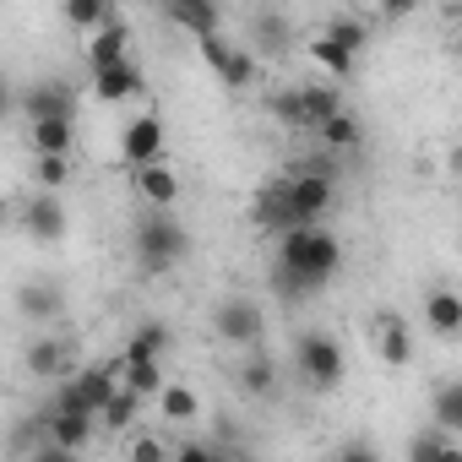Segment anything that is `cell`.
<instances>
[{"label": "cell", "mask_w": 462, "mask_h": 462, "mask_svg": "<svg viewBox=\"0 0 462 462\" xmlns=\"http://www.w3.org/2000/svg\"><path fill=\"white\" fill-rule=\"evenodd\" d=\"M337 267H343V245H337L332 228H321V223H289L283 235H278V256H273V289H278V300L300 305L316 289H327L337 278Z\"/></svg>", "instance_id": "1"}, {"label": "cell", "mask_w": 462, "mask_h": 462, "mask_svg": "<svg viewBox=\"0 0 462 462\" xmlns=\"http://www.w3.org/2000/svg\"><path fill=\"white\" fill-rule=\"evenodd\" d=\"M131 251H136L142 273L163 278V273H174V267L190 256V235H185V228L169 217V207H152V212H142V223H136Z\"/></svg>", "instance_id": "2"}, {"label": "cell", "mask_w": 462, "mask_h": 462, "mask_svg": "<svg viewBox=\"0 0 462 462\" xmlns=\"http://www.w3.org/2000/svg\"><path fill=\"white\" fill-rule=\"evenodd\" d=\"M294 370L305 375L310 392H332V386H343L348 359H343L337 337H327V332H300V343H294Z\"/></svg>", "instance_id": "3"}, {"label": "cell", "mask_w": 462, "mask_h": 462, "mask_svg": "<svg viewBox=\"0 0 462 462\" xmlns=\"http://www.w3.org/2000/svg\"><path fill=\"white\" fill-rule=\"evenodd\" d=\"M212 332H217V343H228V348H256V343L267 337V310H262L251 294H223L217 310H212Z\"/></svg>", "instance_id": "4"}, {"label": "cell", "mask_w": 462, "mask_h": 462, "mask_svg": "<svg viewBox=\"0 0 462 462\" xmlns=\"http://www.w3.org/2000/svg\"><path fill=\"white\" fill-rule=\"evenodd\" d=\"M283 180H289V201H294V217H300V223H321V217L332 212L337 169H327V163H305V169H294V174H283Z\"/></svg>", "instance_id": "5"}, {"label": "cell", "mask_w": 462, "mask_h": 462, "mask_svg": "<svg viewBox=\"0 0 462 462\" xmlns=\"http://www.w3.org/2000/svg\"><path fill=\"white\" fill-rule=\"evenodd\" d=\"M17 109H23L28 120H50V115L77 120V93H71V82H60V77H39V82L17 88Z\"/></svg>", "instance_id": "6"}, {"label": "cell", "mask_w": 462, "mask_h": 462, "mask_svg": "<svg viewBox=\"0 0 462 462\" xmlns=\"http://www.w3.org/2000/svg\"><path fill=\"white\" fill-rule=\"evenodd\" d=\"M66 228H71V217H66V201H60L55 190H33V196L23 201V235H28V240L55 245V240H66Z\"/></svg>", "instance_id": "7"}, {"label": "cell", "mask_w": 462, "mask_h": 462, "mask_svg": "<svg viewBox=\"0 0 462 462\" xmlns=\"http://www.w3.org/2000/svg\"><path fill=\"white\" fill-rule=\"evenodd\" d=\"M370 348L381 354V365L402 370V365L413 359V327H408L397 310H375V316H370Z\"/></svg>", "instance_id": "8"}, {"label": "cell", "mask_w": 462, "mask_h": 462, "mask_svg": "<svg viewBox=\"0 0 462 462\" xmlns=\"http://www.w3.org/2000/svg\"><path fill=\"white\" fill-rule=\"evenodd\" d=\"M142 93H147V77H142V66L131 55H120V60L93 71V98L98 104H125V98H142Z\"/></svg>", "instance_id": "9"}, {"label": "cell", "mask_w": 462, "mask_h": 462, "mask_svg": "<svg viewBox=\"0 0 462 462\" xmlns=\"http://www.w3.org/2000/svg\"><path fill=\"white\" fill-rule=\"evenodd\" d=\"M28 375L33 381H55V375H71L77 370V343L71 337H33L28 354H23Z\"/></svg>", "instance_id": "10"}, {"label": "cell", "mask_w": 462, "mask_h": 462, "mask_svg": "<svg viewBox=\"0 0 462 462\" xmlns=\"http://www.w3.org/2000/svg\"><path fill=\"white\" fill-rule=\"evenodd\" d=\"M163 142H169V131H163V120L158 115H136L125 131H120V158L136 169V163H152V158H163Z\"/></svg>", "instance_id": "11"}, {"label": "cell", "mask_w": 462, "mask_h": 462, "mask_svg": "<svg viewBox=\"0 0 462 462\" xmlns=\"http://www.w3.org/2000/svg\"><path fill=\"white\" fill-rule=\"evenodd\" d=\"M120 55H131V28L109 12L98 28H88V71H98V66H109Z\"/></svg>", "instance_id": "12"}, {"label": "cell", "mask_w": 462, "mask_h": 462, "mask_svg": "<svg viewBox=\"0 0 462 462\" xmlns=\"http://www.w3.org/2000/svg\"><path fill=\"white\" fill-rule=\"evenodd\" d=\"M251 217L267 228V235H283L289 223H300V217H294V201H289V180L262 185V190H256V201H251Z\"/></svg>", "instance_id": "13"}, {"label": "cell", "mask_w": 462, "mask_h": 462, "mask_svg": "<svg viewBox=\"0 0 462 462\" xmlns=\"http://www.w3.org/2000/svg\"><path fill=\"white\" fill-rule=\"evenodd\" d=\"M235 386H240L245 397H273V392H278V359L262 354V343L245 348V359L235 365Z\"/></svg>", "instance_id": "14"}, {"label": "cell", "mask_w": 462, "mask_h": 462, "mask_svg": "<svg viewBox=\"0 0 462 462\" xmlns=\"http://www.w3.org/2000/svg\"><path fill=\"white\" fill-rule=\"evenodd\" d=\"M93 424H98V413H82V408H55V402H50V440H55V446H66V451H88Z\"/></svg>", "instance_id": "15"}, {"label": "cell", "mask_w": 462, "mask_h": 462, "mask_svg": "<svg viewBox=\"0 0 462 462\" xmlns=\"http://www.w3.org/2000/svg\"><path fill=\"white\" fill-rule=\"evenodd\" d=\"M131 185H136V196H142V201H152V207L180 201V180H174V169H163V158L136 163V169H131Z\"/></svg>", "instance_id": "16"}, {"label": "cell", "mask_w": 462, "mask_h": 462, "mask_svg": "<svg viewBox=\"0 0 462 462\" xmlns=\"http://www.w3.org/2000/svg\"><path fill=\"white\" fill-rule=\"evenodd\" d=\"M17 310H23L28 321H55V316L66 310V294H60L50 278H33V283L17 289Z\"/></svg>", "instance_id": "17"}, {"label": "cell", "mask_w": 462, "mask_h": 462, "mask_svg": "<svg viewBox=\"0 0 462 462\" xmlns=\"http://www.w3.org/2000/svg\"><path fill=\"white\" fill-rule=\"evenodd\" d=\"M158 419H169V424H196V419H201V397H196L185 381H163V386H158Z\"/></svg>", "instance_id": "18"}, {"label": "cell", "mask_w": 462, "mask_h": 462, "mask_svg": "<svg viewBox=\"0 0 462 462\" xmlns=\"http://www.w3.org/2000/svg\"><path fill=\"white\" fill-rule=\"evenodd\" d=\"M71 142H77V120H60V115L28 120V147L33 152H71Z\"/></svg>", "instance_id": "19"}, {"label": "cell", "mask_w": 462, "mask_h": 462, "mask_svg": "<svg viewBox=\"0 0 462 462\" xmlns=\"http://www.w3.org/2000/svg\"><path fill=\"white\" fill-rule=\"evenodd\" d=\"M424 321H430V332H435V337H446V343H451V337L462 332V300H457L451 289H435V294L424 300Z\"/></svg>", "instance_id": "20"}, {"label": "cell", "mask_w": 462, "mask_h": 462, "mask_svg": "<svg viewBox=\"0 0 462 462\" xmlns=\"http://www.w3.org/2000/svg\"><path fill=\"white\" fill-rule=\"evenodd\" d=\"M163 12L185 28V33H217V0H163Z\"/></svg>", "instance_id": "21"}, {"label": "cell", "mask_w": 462, "mask_h": 462, "mask_svg": "<svg viewBox=\"0 0 462 462\" xmlns=\"http://www.w3.org/2000/svg\"><path fill=\"white\" fill-rule=\"evenodd\" d=\"M316 136H321V142H327L332 152H354V147L365 142V125H359V120H354L348 109H337V115H327V120L316 125Z\"/></svg>", "instance_id": "22"}, {"label": "cell", "mask_w": 462, "mask_h": 462, "mask_svg": "<svg viewBox=\"0 0 462 462\" xmlns=\"http://www.w3.org/2000/svg\"><path fill=\"white\" fill-rule=\"evenodd\" d=\"M50 440V408H39V413H28L17 430H12V440H6V451L12 457H39V446Z\"/></svg>", "instance_id": "23"}, {"label": "cell", "mask_w": 462, "mask_h": 462, "mask_svg": "<svg viewBox=\"0 0 462 462\" xmlns=\"http://www.w3.org/2000/svg\"><path fill=\"white\" fill-rule=\"evenodd\" d=\"M289 23L278 17V12H256V23H251V44L262 50V55H283L289 50Z\"/></svg>", "instance_id": "24"}, {"label": "cell", "mask_w": 462, "mask_h": 462, "mask_svg": "<svg viewBox=\"0 0 462 462\" xmlns=\"http://www.w3.org/2000/svg\"><path fill=\"white\" fill-rule=\"evenodd\" d=\"M142 402H147V397H136L131 386H115V392H109V402L98 408V419H104L109 430H131V424L142 419Z\"/></svg>", "instance_id": "25"}, {"label": "cell", "mask_w": 462, "mask_h": 462, "mask_svg": "<svg viewBox=\"0 0 462 462\" xmlns=\"http://www.w3.org/2000/svg\"><path fill=\"white\" fill-rule=\"evenodd\" d=\"M267 109H273L278 125H289V131H310V109H305V93H300V88H278Z\"/></svg>", "instance_id": "26"}, {"label": "cell", "mask_w": 462, "mask_h": 462, "mask_svg": "<svg viewBox=\"0 0 462 462\" xmlns=\"http://www.w3.org/2000/svg\"><path fill=\"white\" fill-rule=\"evenodd\" d=\"M310 60H316L321 71H332V77H354V60H359V55L343 50V44H332V39L321 33V39H310Z\"/></svg>", "instance_id": "27"}, {"label": "cell", "mask_w": 462, "mask_h": 462, "mask_svg": "<svg viewBox=\"0 0 462 462\" xmlns=\"http://www.w3.org/2000/svg\"><path fill=\"white\" fill-rule=\"evenodd\" d=\"M163 348H169V327L163 321H142L136 337L125 343V359H163Z\"/></svg>", "instance_id": "28"}, {"label": "cell", "mask_w": 462, "mask_h": 462, "mask_svg": "<svg viewBox=\"0 0 462 462\" xmlns=\"http://www.w3.org/2000/svg\"><path fill=\"white\" fill-rule=\"evenodd\" d=\"M120 386H131L136 397H158V386H163V370H158V359H125V370H120Z\"/></svg>", "instance_id": "29"}, {"label": "cell", "mask_w": 462, "mask_h": 462, "mask_svg": "<svg viewBox=\"0 0 462 462\" xmlns=\"http://www.w3.org/2000/svg\"><path fill=\"white\" fill-rule=\"evenodd\" d=\"M33 180H39V190H66L71 185V152H39Z\"/></svg>", "instance_id": "30"}, {"label": "cell", "mask_w": 462, "mask_h": 462, "mask_svg": "<svg viewBox=\"0 0 462 462\" xmlns=\"http://www.w3.org/2000/svg\"><path fill=\"white\" fill-rule=\"evenodd\" d=\"M440 430H457L462 435V381H446L440 392H435V413H430Z\"/></svg>", "instance_id": "31"}, {"label": "cell", "mask_w": 462, "mask_h": 462, "mask_svg": "<svg viewBox=\"0 0 462 462\" xmlns=\"http://www.w3.org/2000/svg\"><path fill=\"white\" fill-rule=\"evenodd\" d=\"M228 93H245L251 82H256V50H235L228 55V66H223V77H217Z\"/></svg>", "instance_id": "32"}, {"label": "cell", "mask_w": 462, "mask_h": 462, "mask_svg": "<svg viewBox=\"0 0 462 462\" xmlns=\"http://www.w3.org/2000/svg\"><path fill=\"white\" fill-rule=\"evenodd\" d=\"M321 33H327L332 44H343V50H354V55H359V50L370 44V28H365L359 17H332V23H327Z\"/></svg>", "instance_id": "33"}, {"label": "cell", "mask_w": 462, "mask_h": 462, "mask_svg": "<svg viewBox=\"0 0 462 462\" xmlns=\"http://www.w3.org/2000/svg\"><path fill=\"white\" fill-rule=\"evenodd\" d=\"M305 93V109H310V131L327 120V115H337L343 109V93L337 88H327V82H316V88H300Z\"/></svg>", "instance_id": "34"}, {"label": "cell", "mask_w": 462, "mask_h": 462, "mask_svg": "<svg viewBox=\"0 0 462 462\" xmlns=\"http://www.w3.org/2000/svg\"><path fill=\"white\" fill-rule=\"evenodd\" d=\"M109 12H115L109 0H66V23H71V28H82V33H88V28H98Z\"/></svg>", "instance_id": "35"}, {"label": "cell", "mask_w": 462, "mask_h": 462, "mask_svg": "<svg viewBox=\"0 0 462 462\" xmlns=\"http://www.w3.org/2000/svg\"><path fill=\"white\" fill-rule=\"evenodd\" d=\"M196 44H201V60L212 66V77H223V66H228V55H235V44H223V33H201Z\"/></svg>", "instance_id": "36"}, {"label": "cell", "mask_w": 462, "mask_h": 462, "mask_svg": "<svg viewBox=\"0 0 462 462\" xmlns=\"http://www.w3.org/2000/svg\"><path fill=\"white\" fill-rule=\"evenodd\" d=\"M125 457H136V462H163V457H169V440L142 435V440H131V446H125Z\"/></svg>", "instance_id": "37"}, {"label": "cell", "mask_w": 462, "mask_h": 462, "mask_svg": "<svg viewBox=\"0 0 462 462\" xmlns=\"http://www.w3.org/2000/svg\"><path fill=\"white\" fill-rule=\"evenodd\" d=\"M332 457H337V462H375V446H370V440H348V446H337Z\"/></svg>", "instance_id": "38"}, {"label": "cell", "mask_w": 462, "mask_h": 462, "mask_svg": "<svg viewBox=\"0 0 462 462\" xmlns=\"http://www.w3.org/2000/svg\"><path fill=\"white\" fill-rule=\"evenodd\" d=\"M419 12V0H381V17L386 23H402V17H413Z\"/></svg>", "instance_id": "39"}, {"label": "cell", "mask_w": 462, "mask_h": 462, "mask_svg": "<svg viewBox=\"0 0 462 462\" xmlns=\"http://www.w3.org/2000/svg\"><path fill=\"white\" fill-rule=\"evenodd\" d=\"M12 109H17V88H12V82H6V77H0V120H6V115H12Z\"/></svg>", "instance_id": "40"}, {"label": "cell", "mask_w": 462, "mask_h": 462, "mask_svg": "<svg viewBox=\"0 0 462 462\" xmlns=\"http://www.w3.org/2000/svg\"><path fill=\"white\" fill-rule=\"evenodd\" d=\"M0 217H6V196H0Z\"/></svg>", "instance_id": "41"}]
</instances>
